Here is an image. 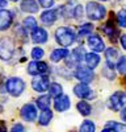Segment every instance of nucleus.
Masks as SVG:
<instances>
[{"label":"nucleus","mask_w":126,"mask_h":132,"mask_svg":"<svg viewBox=\"0 0 126 132\" xmlns=\"http://www.w3.org/2000/svg\"><path fill=\"white\" fill-rule=\"evenodd\" d=\"M55 40L59 45L67 48V46H71L72 44L76 41V33L72 28L60 27L55 32Z\"/></svg>","instance_id":"nucleus-1"},{"label":"nucleus","mask_w":126,"mask_h":132,"mask_svg":"<svg viewBox=\"0 0 126 132\" xmlns=\"http://www.w3.org/2000/svg\"><path fill=\"white\" fill-rule=\"evenodd\" d=\"M86 15L89 20L100 21L107 16V9H105L104 5H101L96 2H88V4L86 7Z\"/></svg>","instance_id":"nucleus-2"},{"label":"nucleus","mask_w":126,"mask_h":132,"mask_svg":"<svg viewBox=\"0 0 126 132\" xmlns=\"http://www.w3.org/2000/svg\"><path fill=\"white\" fill-rule=\"evenodd\" d=\"M5 89L12 96H20L25 90V82L18 78V77H12L5 83Z\"/></svg>","instance_id":"nucleus-3"},{"label":"nucleus","mask_w":126,"mask_h":132,"mask_svg":"<svg viewBox=\"0 0 126 132\" xmlns=\"http://www.w3.org/2000/svg\"><path fill=\"white\" fill-rule=\"evenodd\" d=\"M126 106V93L116 91L108 99V107L112 111H120Z\"/></svg>","instance_id":"nucleus-4"},{"label":"nucleus","mask_w":126,"mask_h":132,"mask_svg":"<svg viewBox=\"0 0 126 132\" xmlns=\"http://www.w3.org/2000/svg\"><path fill=\"white\" fill-rule=\"evenodd\" d=\"M13 50H15L13 41L8 37L3 38L2 42H0V58L4 60V61L10 60L13 56Z\"/></svg>","instance_id":"nucleus-5"},{"label":"nucleus","mask_w":126,"mask_h":132,"mask_svg":"<svg viewBox=\"0 0 126 132\" xmlns=\"http://www.w3.org/2000/svg\"><path fill=\"white\" fill-rule=\"evenodd\" d=\"M49 70V65L44 61H32L28 65V74L30 75H44Z\"/></svg>","instance_id":"nucleus-6"},{"label":"nucleus","mask_w":126,"mask_h":132,"mask_svg":"<svg viewBox=\"0 0 126 132\" xmlns=\"http://www.w3.org/2000/svg\"><path fill=\"white\" fill-rule=\"evenodd\" d=\"M74 74H75V77L81 83H87V85H89L94 78L93 71L88 68V66H78Z\"/></svg>","instance_id":"nucleus-7"},{"label":"nucleus","mask_w":126,"mask_h":132,"mask_svg":"<svg viewBox=\"0 0 126 132\" xmlns=\"http://www.w3.org/2000/svg\"><path fill=\"white\" fill-rule=\"evenodd\" d=\"M32 87L37 93H45L50 87V81L46 75H37L32 81Z\"/></svg>","instance_id":"nucleus-8"},{"label":"nucleus","mask_w":126,"mask_h":132,"mask_svg":"<svg viewBox=\"0 0 126 132\" xmlns=\"http://www.w3.org/2000/svg\"><path fill=\"white\" fill-rule=\"evenodd\" d=\"M74 94L80 99H93L94 98L93 90L87 83H78L74 87Z\"/></svg>","instance_id":"nucleus-9"},{"label":"nucleus","mask_w":126,"mask_h":132,"mask_svg":"<svg viewBox=\"0 0 126 132\" xmlns=\"http://www.w3.org/2000/svg\"><path fill=\"white\" fill-rule=\"evenodd\" d=\"M20 115L25 122H34L36 118H37V108L34 104L32 103H26L21 107L20 110Z\"/></svg>","instance_id":"nucleus-10"},{"label":"nucleus","mask_w":126,"mask_h":132,"mask_svg":"<svg viewBox=\"0 0 126 132\" xmlns=\"http://www.w3.org/2000/svg\"><path fill=\"white\" fill-rule=\"evenodd\" d=\"M87 44H88V46L91 48V50H93L94 53L105 52V44H104V41L101 40V37L99 35H91V36H88Z\"/></svg>","instance_id":"nucleus-11"},{"label":"nucleus","mask_w":126,"mask_h":132,"mask_svg":"<svg viewBox=\"0 0 126 132\" xmlns=\"http://www.w3.org/2000/svg\"><path fill=\"white\" fill-rule=\"evenodd\" d=\"M12 20H13V16L10 11L4 9V8L0 9V30L9 29V27L12 25Z\"/></svg>","instance_id":"nucleus-12"},{"label":"nucleus","mask_w":126,"mask_h":132,"mask_svg":"<svg viewBox=\"0 0 126 132\" xmlns=\"http://www.w3.org/2000/svg\"><path fill=\"white\" fill-rule=\"evenodd\" d=\"M70 106H71V101L67 95H60V96L55 98V101H54V108L58 112L67 111L70 108Z\"/></svg>","instance_id":"nucleus-13"},{"label":"nucleus","mask_w":126,"mask_h":132,"mask_svg":"<svg viewBox=\"0 0 126 132\" xmlns=\"http://www.w3.org/2000/svg\"><path fill=\"white\" fill-rule=\"evenodd\" d=\"M49 38L47 32L44 28H36L34 30H32V41L34 44H45Z\"/></svg>","instance_id":"nucleus-14"},{"label":"nucleus","mask_w":126,"mask_h":132,"mask_svg":"<svg viewBox=\"0 0 126 132\" xmlns=\"http://www.w3.org/2000/svg\"><path fill=\"white\" fill-rule=\"evenodd\" d=\"M58 20V11L57 9H46L41 15V21L46 25H52Z\"/></svg>","instance_id":"nucleus-15"},{"label":"nucleus","mask_w":126,"mask_h":132,"mask_svg":"<svg viewBox=\"0 0 126 132\" xmlns=\"http://www.w3.org/2000/svg\"><path fill=\"white\" fill-rule=\"evenodd\" d=\"M102 30H104L105 35H107V37H109L110 41H113V42H116L117 38L120 37V30L113 25L112 21H108V23L102 27Z\"/></svg>","instance_id":"nucleus-16"},{"label":"nucleus","mask_w":126,"mask_h":132,"mask_svg":"<svg viewBox=\"0 0 126 132\" xmlns=\"http://www.w3.org/2000/svg\"><path fill=\"white\" fill-rule=\"evenodd\" d=\"M105 58H107V63L109 68H113L114 65H117V62L120 60L118 50L116 48H108L105 50Z\"/></svg>","instance_id":"nucleus-17"},{"label":"nucleus","mask_w":126,"mask_h":132,"mask_svg":"<svg viewBox=\"0 0 126 132\" xmlns=\"http://www.w3.org/2000/svg\"><path fill=\"white\" fill-rule=\"evenodd\" d=\"M70 56V52L66 49V48H62V49H55V50H52L51 54H50V61L51 62H60L62 60H65Z\"/></svg>","instance_id":"nucleus-18"},{"label":"nucleus","mask_w":126,"mask_h":132,"mask_svg":"<svg viewBox=\"0 0 126 132\" xmlns=\"http://www.w3.org/2000/svg\"><path fill=\"white\" fill-rule=\"evenodd\" d=\"M84 61H86L87 66L89 69H94V68H97V66L100 65L101 60H100V56L97 53H86V56H84Z\"/></svg>","instance_id":"nucleus-19"},{"label":"nucleus","mask_w":126,"mask_h":132,"mask_svg":"<svg viewBox=\"0 0 126 132\" xmlns=\"http://www.w3.org/2000/svg\"><path fill=\"white\" fill-rule=\"evenodd\" d=\"M21 11L26 13H37L38 12V4L36 0H23L20 4Z\"/></svg>","instance_id":"nucleus-20"},{"label":"nucleus","mask_w":126,"mask_h":132,"mask_svg":"<svg viewBox=\"0 0 126 132\" xmlns=\"http://www.w3.org/2000/svg\"><path fill=\"white\" fill-rule=\"evenodd\" d=\"M86 54L83 53V49H74L72 53H70V62H68V66H78V63H80L84 58Z\"/></svg>","instance_id":"nucleus-21"},{"label":"nucleus","mask_w":126,"mask_h":132,"mask_svg":"<svg viewBox=\"0 0 126 132\" xmlns=\"http://www.w3.org/2000/svg\"><path fill=\"white\" fill-rule=\"evenodd\" d=\"M76 108H78V111H79L83 116H89L91 112H92V107H91V104H89L88 102H86V101H80V102H78Z\"/></svg>","instance_id":"nucleus-22"},{"label":"nucleus","mask_w":126,"mask_h":132,"mask_svg":"<svg viewBox=\"0 0 126 132\" xmlns=\"http://www.w3.org/2000/svg\"><path fill=\"white\" fill-rule=\"evenodd\" d=\"M105 128H109L112 132H126V124L118 123V122H108Z\"/></svg>","instance_id":"nucleus-23"},{"label":"nucleus","mask_w":126,"mask_h":132,"mask_svg":"<svg viewBox=\"0 0 126 132\" xmlns=\"http://www.w3.org/2000/svg\"><path fill=\"white\" fill-rule=\"evenodd\" d=\"M51 119H52V112L50 111V108H49V110H44V111L41 112L38 122H39L41 126H47L51 122Z\"/></svg>","instance_id":"nucleus-24"},{"label":"nucleus","mask_w":126,"mask_h":132,"mask_svg":"<svg viewBox=\"0 0 126 132\" xmlns=\"http://www.w3.org/2000/svg\"><path fill=\"white\" fill-rule=\"evenodd\" d=\"M49 94L50 96H54V98H58L60 95H63V87L62 85L54 82V83H51L50 87H49Z\"/></svg>","instance_id":"nucleus-25"},{"label":"nucleus","mask_w":126,"mask_h":132,"mask_svg":"<svg viewBox=\"0 0 126 132\" xmlns=\"http://www.w3.org/2000/svg\"><path fill=\"white\" fill-rule=\"evenodd\" d=\"M37 107L38 108H41L42 111L44 110H49V107H50V95H41L38 99H37Z\"/></svg>","instance_id":"nucleus-26"},{"label":"nucleus","mask_w":126,"mask_h":132,"mask_svg":"<svg viewBox=\"0 0 126 132\" xmlns=\"http://www.w3.org/2000/svg\"><path fill=\"white\" fill-rule=\"evenodd\" d=\"M79 132H96V126L92 120H84L79 128Z\"/></svg>","instance_id":"nucleus-27"},{"label":"nucleus","mask_w":126,"mask_h":132,"mask_svg":"<svg viewBox=\"0 0 126 132\" xmlns=\"http://www.w3.org/2000/svg\"><path fill=\"white\" fill-rule=\"evenodd\" d=\"M24 28L26 30H34L37 28V20L34 17H32V16L25 17V20H24Z\"/></svg>","instance_id":"nucleus-28"},{"label":"nucleus","mask_w":126,"mask_h":132,"mask_svg":"<svg viewBox=\"0 0 126 132\" xmlns=\"http://www.w3.org/2000/svg\"><path fill=\"white\" fill-rule=\"evenodd\" d=\"M92 30H93V25L92 24H84V25H81L78 29V33L80 36H88L89 33H92Z\"/></svg>","instance_id":"nucleus-29"},{"label":"nucleus","mask_w":126,"mask_h":132,"mask_svg":"<svg viewBox=\"0 0 126 132\" xmlns=\"http://www.w3.org/2000/svg\"><path fill=\"white\" fill-rule=\"evenodd\" d=\"M117 23L120 24V27L126 28V9H121L117 13Z\"/></svg>","instance_id":"nucleus-30"},{"label":"nucleus","mask_w":126,"mask_h":132,"mask_svg":"<svg viewBox=\"0 0 126 132\" xmlns=\"http://www.w3.org/2000/svg\"><path fill=\"white\" fill-rule=\"evenodd\" d=\"M44 54H45V52H44L42 48H33L32 49V58H33L34 61L41 60L42 57H44Z\"/></svg>","instance_id":"nucleus-31"},{"label":"nucleus","mask_w":126,"mask_h":132,"mask_svg":"<svg viewBox=\"0 0 126 132\" xmlns=\"http://www.w3.org/2000/svg\"><path fill=\"white\" fill-rule=\"evenodd\" d=\"M117 69L121 74H126V56L120 57V60L117 62Z\"/></svg>","instance_id":"nucleus-32"},{"label":"nucleus","mask_w":126,"mask_h":132,"mask_svg":"<svg viewBox=\"0 0 126 132\" xmlns=\"http://www.w3.org/2000/svg\"><path fill=\"white\" fill-rule=\"evenodd\" d=\"M83 17V7L81 5H76V7H74V19H81Z\"/></svg>","instance_id":"nucleus-33"},{"label":"nucleus","mask_w":126,"mask_h":132,"mask_svg":"<svg viewBox=\"0 0 126 132\" xmlns=\"http://www.w3.org/2000/svg\"><path fill=\"white\" fill-rule=\"evenodd\" d=\"M38 2H39L41 7H44L46 9H49V8H51L52 5H54V0H38Z\"/></svg>","instance_id":"nucleus-34"},{"label":"nucleus","mask_w":126,"mask_h":132,"mask_svg":"<svg viewBox=\"0 0 126 132\" xmlns=\"http://www.w3.org/2000/svg\"><path fill=\"white\" fill-rule=\"evenodd\" d=\"M10 132H25V128L23 124H20V123H16L12 128H10Z\"/></svg>","instance_id":"nucleus-35"},{"label":"nucleus","mask_w":126,"mask_h":132,"mask_svg":"<svg viewBox=\"0 0 126 132\" xmlns=\"http://www.w3.org/2000/svg\"><path fill=\"white\" fill-rule=\"evenodd\" d=\"M120 41H121V46H122V49L126 50V35H122Z\"/></svg>","instance_id":"nucleus-36"},{"label":"nucleus","mask_w":126,"mask_h":132,"mask_svg":"<svg viewBox=\"0 0 126 132\" xmlns=\"http://www.w3.org/2000/svg\"><path fill=\"white\" fill-rule=\"evenodd\" d=\"M121 118H122V120H123V122H126V106L123 107L122 112H121Z\"/></svg>","instance_id":"nucleus-37"},{"label":"nucleus","mask_w":126,"mask_h":132,"mask_svg":"<svg viewBox=\"0 0 126 132\" xmlns=\"http://www.w3.org/2000/svg\"><path fill=\"white\" fill-rule=\"evenodd\" d=\"M7 4H8L7 0H0V9H2V8H5Z\"/></svg>","instance_id":"nucleus-38"},{"label":"nucleus","mask_w":126,"mask_h":132,"mask_svg":"<svg viewBox=\"0 0 126 132\" xmlns=\"http://www.w3.org/2000/svg\"><path fill=\"white\" fill-rule=\"evenodd\" d=\"M0 132H7V127L3 123H0Z\"/></svg>","instance_id":"nucleus-39"},{"label":"nucleus","mask_w":126,"mask_h":132,"mask_svg":"<svg viewBox=\"0 0 126 132\" xmlns=\"http://www.w3.org/2000/svg\"><path fill=\"white\" fill-rule=\"evenodd\" d=\"M101 132H112V131H110V129H109V128H104V129H102V131H101Z\"/></svg>","instance_id":"nucleus-40"},{"label":"nucleus","mask_w":126,"mask_h":132,"mask_svg":"<svg viewBox=\"0 0 126 132\" xmlns=\"http://www.w3.org/2000/svg\"><path fill=\"white\" fill-rule=\"evenodd\" d=\"M99 2H108V0H99Z\"/></svg>","instance_id":"nucleus-41"},{"label":"nucleus","mask_w":126,"mask_h":132,"mask_svg":"<svg viewBox=\"0 0 126 132\" xmlns=\"http://www.w3.org/2000/svg\"><path fill=\"white\" fill-rule=\"evenodd\" d=\"M10 2H18V0H10Z\"/></svg>","instance_id":"nucleus-42"}]
</instances>
